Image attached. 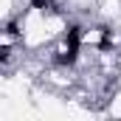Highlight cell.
<instances>
[{
	"label": "cell",
	"mask_w": 121,
	"mask_h": 121,
	"mask_svg": "<svg viewBox=\"0 0 121 121\" xmlns=\"http://www.w3.org/2000/svg\"><path fill=\"white\" fill-rule=\"evenodd\" d=\"M31 9L48 11V14H59V6H56V0H31Z\"/></svg>",
	"instance_id": "3"
},
{
	"label": "cell",
	"mask_w": 121,
	"mask_h": 121,
	"mask_svg": "<svg viewBox=\"0 0 121 121\" xmlns=\"http://www.w3.org/2000/svg\"><path fill=\"white\" fill-rule=\"evenodd\" d=\"M65 45L73 48V51H79V45H82V26H76V23L68 26V31H65Z\"/></svg>",
	"instance_id": "1"
},
{
	"label": "cell",
	"mask_w": 121,
	"mask_h": 121,
	"mask_svg": "<svg viewBox=\"0 0 121 121\" xmlns=\"http://www.w3.org/2000/svg\"><path fill=\"white\" fill-rule=\"evenodd\" d=\"M76 59H79V51H73V48L59 51V54L54 56V62H56V65H62V68H73V65H76Z\"/></svg>",
	"instance_id": "2"
},
{
	"label": "cell",
	"mask_w": 121,
	"mask_h": 121,
	"mask_svg": "<svg viewBox=\"0 0 121 121\" xmlns=\"http://www.w3.org/2000/svg\"><path fill=\"white\" fill-rule=\"evenodd\" d=\"M6 34H9V37H17V34H20V26H17V20H9V23H6Z\"/></svg>",
	"instance_id": "4"
}]
</instances>
